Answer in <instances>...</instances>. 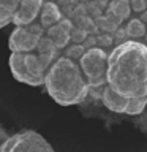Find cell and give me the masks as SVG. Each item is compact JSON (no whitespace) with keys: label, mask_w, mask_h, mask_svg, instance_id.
I'll list each match as a JSON object with an SVG mask.
<instances>
[{"label":"cell","mask_w":147,"mask_h":152,"mask_svg":"<svg viewBox=\"0 0 147 152\" xmlns=\"http://www.w3.org/2000/svg\"><path fill=\"white\" fill-rule=\"evenodd\" d=\"M108 86L128 100L147 97V45L127 40L109 52Z\"/></svg>","instance_id":"obj_1"},{"label":"cell","mask_w":147,"mask_h":152,"mask_svg":"<svg viewBox=\"0 0 147 152\" xmlns=\"http://www.w3.org/2000/svg\"><path fill=\"white\" fill-rule=\"evenodd\" d=\"M46 92L60 106H73L82 103L90 92L79 62L60 56L47 70L44 81Z\"/></svg>","instance_id":"obj_2"},{"label":"cell","mask_w":147,"mask_h":152,"mask_svg":"<svg viewBox=\"0 0 147 152\" xmlns=\"http://www.w3.org/2000/svg\"><path fill=\"white\" fill-rule=\"evenodd\" d=\"M8 65H9V70H11V75L14 76V79L19 81V83L32 86V87L44 86L47 70L41 64L36 52H30V54L11 52L8 59Z\"/></svg>","instance_id":"obj_3"},{"label":"cell","mask_w":147,"mask_h":152,"mask_svg":"<svg viewBox=\"0 0 147 152\" xmlns=\"http://www.w3.org/2000/svg\"><path fill=\"white\" fill-rule=\"evenodd\" d=\"M108 59L109 54L100 46L87 49L79 59V66L90 90H103L108 86Z\"/></svg>","instance_id":"obj_4"},{"label":"cell","mask_w":147,"mask_h":152,"mask_svg":"<svg viewBox=\"0 0 147 152\" xmlns=\"http://www.w3.org/2000/svg\"><path fill=\"white\" fill-rule=\"evenodd\" d=\"M0 152H55L51 142L35 130H22L7 138Z\"/></svg>","instance_id":"obj_5"},{"label":"cell","mask_w":147,"mask_h":152,"mask_svg":"<svg viewBox=\"0 0 147 152\" xmlns=\"http://www.w3.org/2000/svg\"><path fill=\"white\" fill-rule=\"evenodd\" d=\"M44 35V27L38 21L28 27H14L8 40V48L16 54H30L36 51L38 43Z\"/></svg>","instance_id":"obj_6"},{"label":"cell","mask_w":147,"mask_h":152,"mask_svg":"<svg viewBox=\"0 0 147 152\" xmlns=\"http://www.w3.org/2000/svg\"><path fill=\"white\" fill-rule=\"evenodd\" d=\"M43 5H44V2H41V0H22V2H19L13 24L16 27H28L35 24L40 19Z\"/></svg>","instance_id":"obj_7"},{"label":"cell","mask_w":147,"mask_h":152,"mask_svg":"<svg viewBox=\"0 0 147 152\" xmlns=\"http://www.w3.org/2000/svg\"><path fill=\"white\" fill-rule=\"evenodd\" d=\"M71 28H73V21L68 18H63L59 24L47 28L46 35L52 40V43L55 45L57 49L62 51V49H66L71 41V37H70Z\"/></svg>","instance_id":"obj_8"},{"label":"cell","mask_w":147,"mask_h":152,"mask_svg":"<svg viewBox=\"0 0 147 152\" xmlns=\"http://www.w3.org/2000/svg\"><path fill=\"white\" fill-rule=\"evenodd\" d=\"M101 102L109 111L116 113V114H125L127 108L130 104V100L122 97L120 94H117L114 89H111L109 86H106L101 90Z\"/></svg>","instance_id":"obj_9"},{"label":"cell","mask_w":147,"mask_h":152,"mask_svg":"<svg viewBox=\"0 0 147 152\" xmlns=\"http://www.w3.org/2000/svg\"><path fill=\"white\" fill-rule=\"evenodd\" d=\"M35 52L38 54V57H40V60H41V64L44 65L46 70H49L51 65L60 57V56H59V49L55 48V45L52 43V40H51L47 35H44V37L40 40V43H38V48H36Z\"/></svg>","instance_id":"obj_10"},{"label":"cell","mask_w":147,"mask_h":152,"mask_svg":"<svg viewBox=\"0 0 147 152\" xmlns=\"http://www.w3.org/2000/svg\"><path fill=\"white\" fill-rule=\"evenodd\" d=\"M62 19H63V13H62L59 5L52 3V2H44L41 14H40V19H38V22L44 27V30H47L52 26H55V24H59Z\"/></svg>","instance_id":"obj_11"},{"label":"cell","mask_w":147,"mask_h":152,"mask_svg":"<svg viewBox=\"0 0 147 152\" xmlns=\"http://www.w3.org/2000/svg\"><path fill=\"white\" fill-rule=\"evenodd\" d=\"M131 14V7L130 2L125 0H117V2L109 3V11H108V19L111 22H114L116 26H119L120 22H123L127 18H130Z\"/></svg>","instance_id":"obj_12"},{"label":"cell","mask_w":147,"mask_h":152,"mask_svg":"<svg viewBox=\"0 0 147 152\" xmlns=\"http://www.w3.org/2000/svg\"><path fill=\"white\" fill-rule=\"evenodd\" d=\"M17 7V0H0V30L9 24H13Z\"/></svg>","instance_id":"obj_13"},{"label":"cell","mask_w":147,"mask_h":152,"mask_svg":"<svg viewBox=\"0 0 147 152\" xmlns=\"http://www.w3.org/2000/svg\"><path fill=\"white\" fill-rule=\"evenodd\" d=\"M123 30L128 38H144L147 33V26L141 21V18H133L127 22Z\"/></svg>","instance_id":"obj_14"},{"label":"cell","mask_w":147,"mask_h":152,"mask_svg":"<svg viewBox=\"0 0 147 152\" xmlns=\"http://www.w3.org/2000/svg\"><path fill=\"white\" fill-rule=\"evenodd\" d=\"M146 108H147V97L135 98V100H130V104H128L125 114H128V116H138V114H141Z\"/></svg>","instance_id":"obj_15"},{"label":"cell","mask_w":147,"mask_h":152,"mask_svg":"<svg viewBox=\"0 0 147 152\" xmlns=\"http://www.w3.org/2000/svg\"><path fill=\"white\" fill-rule=\"evenodd\" d=\"M70 37H71L73 45H84L85 40H87L90 35L84 30V28H81V27H78V26L73 24V28H71V32H70Z\"/></svg>","instance_id":"obj_16"},{"label":"cell","mask_w":147,"mask_h":152,"mask_svg":"<svg viewBox=\"0 0 147 152\" xmlns=\"http://www.w3.org/2000/svg\"><path fill=\"white\" fill-rule=\"evenodd\" d=\"M97 24H101V26H100V28H103L104 32H109V33L116 32V30H117V27H119V26H116L114 22L109 21L108 18H100L98 21H97Z\"/></svg>","instance_id":"obj_17"},{"label":"cell","mask_w":147,"mask_h":152,"mask_svg":"<svg viewBox=\"0 0 147 152\" xmlns=\"http://www.w3.org/2000/svg\"><path fill=\"white\" fill-rule=\"evenodd\" d=\"M130 7H131V11L135 13H144L147 10V2H144V0H131Z\"/></svg>","instance_id":"obj_18"},{"label":"cell","mask_w":147,"mask_h":152,"mask_svg":"<svg viewBox=\"0 0 147 152\" xmlns=\"http://www.w3.org/2000/svg\"><path fill=\"white\" fill-rule=\"evenodd\" d=\"M141 21L144 22V24H147V10H146V11L141 14Z\"/></svg>","instance_id":"obj_19"},{"label":"cell","mask_w":147,"mask_h":152,"mask_svg":"<svg viewBox=\"0 0 147 152\" xmlns=\"http://www.w3.org/2000/svg\"><path fill=\"white\" fill-rule=\"evenodd\" d=\"M144 38H147V33H146V37H144ZM146 45H147V43H146Z\"/></svg>","instance_id":"obj_20"}]
</instances>
